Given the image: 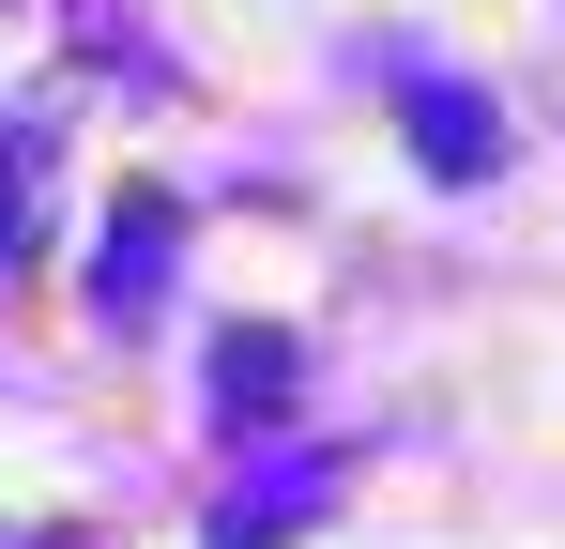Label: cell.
<instances>
[{
    "mask_svg": "<svg viewBox=\"0 0 565 549\" xmlns=\"http://www.w3.org/2000/svg\"><path fill=\"white\" fill-rule=\"evenodd\" d=\"M31 169H46V138H31V122H0V245L31 229Z\"/></svg>",
    "mask_w": 565,
    "mask_h": 549,
    "instance_id": "cell-5",
    "label": "cell"
},
{
    "mask_svg": "<svg viewBox=\"0 0 565 549\" xmlns=\"http://www.w3.org/2000/svg\"><path fill=\"white\" fill-rule=\"evenodd\" d=\"M93 305H107V321H153V305H169V198H122V214H107Z\"/></svg>",
    "mask_w": 565,
    "mask_h": 549,
    "instance_id": "cell-1",
    "label": "cell"
},
{
    "mask_svg": "<svg viewBox=\"0 0 565 549\" xmlns=\"http://www.w3.org/2000/svg\"><path fill=\"white\" fill-rule=\"evenodd\" d=\"M397 107H413V153L444 183H473L489 153H504V122H489V92H459V77H397Z\"/></svg>",
    "mask_w": 565,
    "mask_h": 549,
    "instance_id": "cell-2",
    "label": "cell"
},
{
    "mask_svg": "<svg viewBox=\"0 0 565 549\" xmlns=\"http://www.w3.org/2000/svg\"><path fill=\"white\" fill-rule=\"evenodd\" d=\"M214 412H230V428H276L290 412V336L276 321H230V336H214Z\"/></svg>",
    "mask_w": 565,
    "mask_h": 549,
    "instance_id": "cell-3",
    "label": "cell"
},
{
    "mask_svg": "<svg viewBox=\"0 0 565 549\" xmlns=\"http://www.w3.org/2000/svg\"><path fill=\"white\" fill-rule=\"evenodd\" d=\"M321 488H337V458H290V473H260V488H230V504H214V549H276Z\"/></svg>",
    "mask_w": 565,
    "mask_h": 549,
    "instance_id": "cell-4",
    "label": "cell"
}]
</instances>
